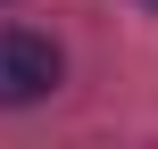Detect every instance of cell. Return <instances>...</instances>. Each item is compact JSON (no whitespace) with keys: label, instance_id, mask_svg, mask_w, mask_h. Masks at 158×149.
<instances>
[{"label":"cell","instance_id":"1","mask_svg":"<svg viewBox=\"0 0 158 149\" xmlns=\"http://www.w3.org/2000/svg\"><path fill=\"white\" fill-rule=\"evenodd\" d=\"M58 41L25 33V25H0V108H25V100H50L58 91Z\"/></svg>","mask_w":158,"mask_h":149},{"label":"cell","instance_id":"2","mask_svg":"<svg viewBox=\"0 0 158 149\" xmlns=\"http://www.w3.org/2000/svg\"><path fill=\"white\" fill-rule=\"evenodd\" d=\"M150 8H158V0H150Z\"/></svg>","mask_w":158,"mask_h":149}]
</instances>
